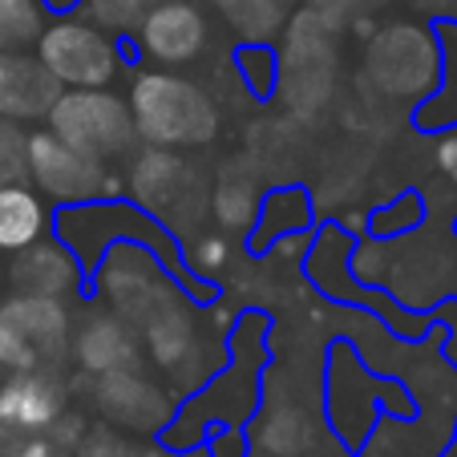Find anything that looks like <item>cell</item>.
I'll return each mask as SVG.
<instances>
[{
	"mask_svg": "<svg viewBox=\"0 0 457 457\" xmlns=\"http://www.w3.org/2000/svg\"><path fill=\"white\" fill-rule=\"evenodd\" d=\"M126 105L138 138H146L150 146H207L219 134V110L211 94L179 73H142L129 89Z\"/></svg>",
	"mask_w": 457,
	"mask_h": 457,
	"instance_id": "1",
	"label": "cell"
},
{
	"mask_svg": "<svg viewBox=\"0 0 457 457\" xmlns=\"http://www.w3.org/2000/svg\"><path fill=\"white\" fill-rule=\"evenodd\" d=\"M70 353V312L53 295L17 292L0 303V369H53Z\"/></svg>",
	"mask_w": 457,
	"mask_h": 457,
	"instance_id": "2",
	"label": "cell"
},
{
	"mask_svg": "<svg viewBox=\"0 0 457 457\" xmlns=\"http://www.w3.org/2000/svg\"><path fill=\"white\" fill-rule=\"evenodd\" d=\"M49 129L61 142L86 150L89 158H118L134 146L138 129L129 118V105L105 86L97 89H61L49 105Z\"/></svg>",
	"mask_w": 457,
	"mask_h": 457,
	"instance_id": "3",
	"label": "cell"
},
{
	"mask_svg": "<svg viewBox=\"0 0 457 457\" xmlns=\"http://www.w3.org/2000/svg\"><path fill=\"white\" fill-rule=\"evenodd\" d=\"M37 61L61 89H97L110 86L118 73V45L105 37V29L86 21H53L37 37Z\"/></svg>",
	"mask_w": 457,
	"mask_h": 457,
	"instance_id": "4",
	"label": "cell"
},
{
	"mask_svg": "<svg viewBox=\"0 0 457 457\" xmlns=\"http://www.w3.org/2000/svg\"><path fill=\"white\" fill-rule=\"evenodd\" d=\"M25 170L33 174L37 190L53 195L61 203H86L97 199L110 182H105L102 158H89L86 150L61 142L53 129L29 134L25 138Z\"/></svg>",
	"mask_w": 457,
	"mask_h": 457,
	"instance_id": "5",
	"label": "cell"
},
{
	"mask_svg": "<svg viewBox=\"0 0 457 457\" xmlns=\"http://www.w3.org/2000/svg\"><path fill=\"white\" fill-rule=\"evenodd\" d=\"M369 73L385 94L417 97L437 81V45L417 25H393L369 45Z\"/></svg>",
	"mask_w": 457,
	"mask_h": 457,
	"instance_id": "6",
	"label": "cell"
},
{
	"mask_svg": "<svg viewBox=\"0 0 457 457\" xmlns=\"http://www.w3.org/2000/svg\"><path fill=\"white\" fill-rule=\"evenodd\" d=\"M138 29L142 49L158 65H187L207 45V17L187 0H154Z\"/></svg>",
	"mask_w": 457,
	"mask_h": 457,
	"instance_id": "7",
	"label": "cell"
},
{
	"mask_svg": "<svg viewBox=\"0 0 457 457\" xmlns=\"http://www.w3.org/2000/svg\"><path fill=\"white\" fill-rule=\"evenodd\" d=\"M65 413V385L49 369L12 372L0 385V425L21 433H45Z\"/></svg>",
	"mask_w": 457,
	"mask_h": 457,
	"instance_id": "8",
	"label": "cell"
},
{
	"mask_svg": "<svg viewBox=\"0 0 457 457\" xmlns=\"http://www.w3.org/2000/svg\"><path fill=\"white\" fill-rule=\"evenodd\" d=\"M61 86L41 61L21 57L17 49H0V118H41L57 102Z\"/></svg>",
	"mask_w": 457,
	"mask_h": 457,
	"instance_id": "9",
	"label": "cell"
},
{
	"mask_svg": "<svg viewBox=\"0 0 457 457\" xmlns=\"http://www.w3.org/2000/svg\"><path fill=\"white\" fill-rule=\"evenodd\" d=\"M97 409L126 429H158L170 405L162 388L142 380L138 372H110V377H97Z\"/></svg>",
	"mask_w": 457,
	"mask_h": 457,
	"instance_id": "10",
	"label": "cell"
},
{
	"mask_svg": "<svg viewBox=\"0 0 457 457\" xmlns=\"http://www.w3.org/2000/svg\"><path fill=\"white\" fill-rule=\"evenodd\" d=\"M102 287L110 295V303L121 312V320H138L154 308V300L166 292L162 279H158L154 263H150L142 251L134 247H118L102 268Z\"/></svg>",
	"mask_w": 457,
	"mask_h": 457,
	"instance_id": "11",
	"label": "cell"
},
{
	"mask_svg": "<svg viewBox=\"0 0 457 457\" xmlns=\"http://www.w3.org/2000/svg\"><path fill=\"white\" fill-rule=\"evenodd\" d=\"M78 364L94 377H110V372H134L138 364V337L129 328V320L121 316H89L86 328L73 340Z\"/></svg>",
	"mask_w": 457,
	"mask_h": 457,
	"instance_id": "12",
	"label": "cell"
},
{
	"mask_svg": "<svg viewBox=\"0 0 457 457\" xmlns=\"http://www.w3.org/2000/svg\"><path fill=\"white\" fill-rule=\"evenodd\" d=\"M146 324V348L158 364H179L182 356L195 348V320H190L187 303L174 300V292H162L154 300V308L142 316Z\"/></svg>",
	"mask_w": 457,
	"mask_h": 457,
	"instance_id": "13",
	"label": "cell"
},
{
	"mask_svg": "<svg viewBox=\"0 0 457 457\" xmlns=\"http://www.w3.org/2000/svg\"><path fill=\"white\" fill-rule=\"evenodd\" d=\"M73 279H78L73 259L61 247L41 243V239H37L33 247L21 251L17 268H12V284H17V292H29V295H53V300H61V295L73 292Z\"/></svg>",
	"mask_w": 457,
	"mask_h": 457,
	"instance_id": "14",
	"label": "cell"
},
{
	"mask_svg": "<svg viewBox=\"0 0 457 457\" xmlns=\"http://www.w3.org/2000/svg\"><path fill=\"white\" fill-rule=\"evenodd\" d=\"M190 182H195V174L187 170V162H182L179 154H170V150L154 146L138 162V170H134V195H138V203H146V207L166 211L179 199H187Z\"/></svg>",
	"mask_w": 457,
	"mask_h": 457,
	"instance_id": "15",
	"label": "cell"
},
{
	"mask_svg": "<svg viewBox=\"0 0 457 457\" xmlns=\"http://www.w3.org/2000/svg\"><path fill=\"white\" fill-rule=\"evenodd\" d=\"M45 203L21 182H0V251H25L45 235Z\"/></svg>",
	"mask_w": 457,
	"mask_h": 457,
	"instance_id": "16",
	"label": "cell"
},
{
	"mask_svg": "<svg viewBox=\"0 0 457 457\" xmlns=\"http://www.w3.org/2000/svg\"><path fill=\"white\" fill-rule=\"evenodd\" d=\"M215 219L227 231H247L259 215V190H255V174L251 170H231L227 166L223 179L215 187Z\"/></svg>",
	"mask_w": 457,
	"mask_h": 457,
	"instance_id": "17",
	"label": "cell"
},
{
	"mask_svg": "<svg viewBox=\"0 0 457 457\" xmlns=\"http://www.w3.org/2000/svg\"><path fill=\"white\" fill-rule=\"evenodd\" d=\"M211 4H219L243 37H268L287 12V0H211Z\"/></svg>",
	"mask_w": 457,
	"mask_h": 457,
	"instance_id": "18",
	"label": "cell"
},
{
	"mask_svg": "<svg viewBox=\"0 0 457 457\" xmlns=\"http://www.w3.org/2000/svg\"><path fill=\"white\" fill-rule=\"evenodd\" d=\"M41 4L37 0H0V49H21L41 37Z\"/></svg>",
	"mask_w": 457,
	"mask_h": 457,
	"instance_id": "19",
	"label": "cell"
},
{
	"mask_svg": "<svg viewBox=\"0 0 457 457\" xmlns=\"http://www.w3.org/2000/svg\"><path fill=\"white\" fill-rule=\"evenodd\" d=\"M89 9V17L97 21V29L105 33H126V29H138L142 17L154 9V0H81Z\"/></svg>",
	"mask_w": 457,
	"mask_h": 457,
	"instance_id": "20",
	"label": "cell"
},
{
	"mask_svg": "<svg viewBox=\"0 0 457 457\" xmlns=\"http://www.w3.org/2000/svg\"><path fill=\"white\" fill-rule=\"evenodd\" d=\"M25 166V138L9 118H0V182H9V170Z\"/></svg>",
	"mask_w": 457,
	"mask_h": 457,
	"instance_id": "21",
	"label": "cell"
},
{
	"mask_svg": "<svg viewBox=\"0 0 457 457\" xmlns=\"http://www.w3.org/2000/svg\"><path fill=\"white\" fill-rule=\"evenodd\" d=\"M190 263H195V271H203V276H215L227 263V239L223 235H203V239L195 243V251H190Z\"/></svg>",
	"mask_w": 457,
	"mask_h": 457,
	"instance_id": "22",
	"label": "cell"
},
{
	"mask_svg": "<svg viewBox=\"0 0 457 457\" xmlns=\"http://www.w3.org/2000/svg\"><path fill=\"white\" fill-rule=\"evenodd\" d=\"M78 457H129V449L121 445L110 429H97V433H89V437L81 441V453Z\"/></svg>",
	"mask_w": 457,
	"mask_h": 457,
	"instance_id": "23",
	"label": "cell"
},
{
	"mask_svg": "<svg viewBox=\"0 0 457 457\" xmlns=\"http://www.w3.org/2000/svg\"><path fill=\"white\" fill-rule=\"evenodd\" d=\"M437 170L449 182H457V129H449L445 138L437 142Z\"/></svg>",
	"mask_w": 457,
	"mask_h": 457,
	"instance_id": "24",
	"label": "cell"
},
{
	"mask_svg": "<svg viewBox=\"0 0 457 457\" xmlns=\"http://www.w3.org/2000/svg\"><path fill=\"white\" fill-rule=\"evenodd\" d=\"M41 9H53V12H73L81 4V0H37Z\"/></svg>",
	"mask_w": 457,
	"mask_h": 457,
	"instance_id": "25",
	"label": "cell"
}]
</instances>
